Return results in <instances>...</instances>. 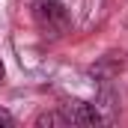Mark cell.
Returning <instances> with one entry per match:
<instances>
[{"label":"cell","instance_id":"cell-5","mask_svg":"<svg viewBox=\"0 0 128 128\" xmlns=\"http://www.w3.org/2000/svg\"><path fill=\"white\" fill-rule=\"evenodd\" d=\"M3 78H6V68H3V63H0V84H3Z\"/></svg>","mask_w":128,"mask_h":128},{"label":"cell","instance_id":"cell-2","mask_svg":"<svg viewBox=\"0 0 128 128\" xmlns=\"http://www.w3.org/2000/svg\"><path fill=\"white\" fill-rule=\"evenodd\" d=\"M63 110H66V116H68L72 125H98L101 122V113H98L96 104H86V101H78V98L66 101Z\"/></svg>","mask_w":128,"mask_h":128},{"label":"cell","instance_id":"cell-4","mask_svg":"<svg viewBox=\"0 0 128 128\" xmlns=\"http://www.w3.org/2000/svg\"><path fill=\"white\" fill-rule=\"evenodd\" d=\"M12 125H15V116H12L9 110L0 107V128H12Z\"/></svg>","mask_w":128,"mask_h":128},{"label":"cell","instance_id":"cell-1","mask_svg":"<svg viewBox=\"0 0 128 128\" xmlns=\"http://www.w3.org/2000/svg\"><path fill=\"white\" fill-rule=\"evenodd\" d=\"M33 18H36V24H39V30L51 33V36H57V33L66 30V24H68V15H66L63 3H57V0H36L33 3Z\"/></svg>","mask_w":128,"mask_h":128},{"label":"cell","instance_id":"cell-3","mask_svg":"<svg viewBox=\"0 0 128 128\" xmlns=\"http://www.w3.org/2000/svg\"><path fill=\"white\" fill-rule=\"evenodd\" d=\"M36 125H39V128H45V125H48V128H54V125H60V128H68L72 122H68L66 110L60 107V110H51V113H42V116L36 119Z\"/></svg>","mask_w":128,"mask_h":128}]
</instances>
